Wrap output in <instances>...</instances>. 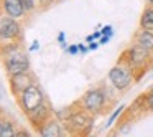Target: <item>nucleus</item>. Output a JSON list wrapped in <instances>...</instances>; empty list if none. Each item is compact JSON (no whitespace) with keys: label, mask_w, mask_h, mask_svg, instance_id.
Listing matches in <instances>:
<instances>
[{"label":"nucleus","mask_w":153,"mask_h":137,"mask_svg":"<svg viewBox=\"0 0 153 137\" xmlns=\"http://www.w3.org/2000/svg\"><path fill=\"white\" fill-rule=\"evenodd\" d=\"M51 116H53V111H51L50 103H48V101H45V103L40 104L38 107H35L30 114H27L28 121H30V124L35 127V130H36V132L40 130V127L43 126V124L46 122Z\"/></svg>","instance_id":"obj_9"},{"label":"nucleus","mask_w":153,"mask_h":137,"mask_svg":"<svg viewBox=\"0 0 153 137\" xmlns=\"http://www.w3.org/2000/svg\"><path fill=\"white\" fill-rule=\"evenodd\" d=\"M0 8L7 15H10L13 18H18V20L27 15L22 0H0Z\"/></svg>","instance_id":"obj_11"},{"label":"nucleus","mask_w":153,"mask_h":137,"mask_svg":"<svg viewBox=\"0 0 153 137\" xmlns=\"http://www.w3.org/2000/svg\"><path fill=\"white\" fill-rule=\"evenodd\" d=\"M87 50H89V48H86L84 45H79V51H81V53H86Z\"/></svg>","instance_id":"obj_26"},{"label":"nucleus","mask_w":153,"mask_h":137,"mask_svg":"<svg viewBox=\"0 0 153 137\" xmlns=\"http://www.w3.org/2000/svg\"><path fill=\"white\" fill-rule=\"evenodd\" d=\"M0 58H2V64L8 76L30 70V60L23 48V41L0 46Z\"/></svg>","instance_id":"obj_1"},{"label":"nucleus","mask_w":153,"mask_h":137,"mask_svg":"<svg viewBox=\"0 0 153 137\" xmlns=\"http://www.w3.org/2000/svg\"><path fill=\"white\" fill-rule=\"evenodd\" d=\"M66 51L69 55H76L77 51H79V45H73V46H69V48H66Z\"/></svg>","instance_id":"obj_21"},{"label":"nucleus","mask_w":153,"mask_h":137,"mask_svg":"<svg viewBox=\"0 0 153 137\" xmlns=\"http://www.w3.org/2000/svg\"><path fill=\"white\" fill-rule=\"evenodd\" d=\"M152 68H153V66H152Z\"/></svg>","instance_id":"obj_29"},{"label":"nucleus","mask_w":153,"mask_h":137,"mask_svg":"<svg viewBox=\"0 0 153 137\" xmlns=\"http://www.w3.org/2000/svg\"><path fill=\"white\" fill-rule=\"evenodd\" d=\"M58 41H59V43H63V41H64V33H63V31L58 35Z\"/></svg>","instance_id":"obj_25"},{"label":"nucleus","mask_w":153,"mask_h":137,"mask_svg":"<svg viewBox=\"0 0 153 137\" xmlns=\"http://www.w3.org/2000/svg\"><path fill=\"white\" fill-rule=\"evenodd\" d=\"M109 40H110V37H107V35H102V37H100V41H99V43L104 45V43H107Z\"/></svg>","instance_id":"obj_24"},{"label":"nucleus","mask_w":153,"mask_h":137,"mask_svg":"<svg viewBox=\"0 0 153 137\" xmlns=\"http://www.w3.org/2000/svg\"><path fill=\"white\" fill-rule=\"evenodd\" d=\"M140 28L153 31V5H146L140 15Z\"/></svg>","instance_id":"obj_14"},{"label":"nucleus","mask_w":153,"mask_h":137,"mask_svg":"<svg viewBox=\"0 0 153 137\" xmlns=\"http://www.w3.org/2000/svg\"><path fill=\"white\" fill-rule=\"evenodd\" d=\"M81 107V101H77V103H74V104H71V106H68V107H63V109H58L56 112H54V116L58 117V119L61 121V122H66L68 119H69L71 116H73L74 112H76L77 109Z\"/></svg>","instance_id":"obj_15"},{"label":"nucleus","mask_w":153,"mask_h":137,"mask_svg":"<svg viewBox=\"0 0 153 137\" xmlns=\"http://www.w3.org/2000/svg\"><path fill=\"white\" fill-rule=\"evenodd\" d=\"M109 81L112 83V86L119 91L128 89L130 84L135 81L133 70L130 68V64L127 63L123 58H119V61H117L112 66V70L109 71Z\"/></svg>","instance_id":"obj_4"},{"label":"nucleus","mask_w":153,"mask_h":137,"mask_svg":"<svg viewBox=\"0 0 153 137\" xmlns=\"http://www.w3.org/2000/svg\"><path fill=\"white\" fill-rule=\"evenodd\" d=\"M92 122H94V117L91 112H87L82 106L69 117L64 124V129L66 132L73 134V136H86L89 134L91 127H92Z\"/></svg>","instance_id":"obj_5"},{"label":"nucleus","mask_w":153,"mask_h":137,"mask_svg":"<svg viewBox=\"0 0 153 137\" xmlns=\"http://www.w3.org/2000/svg\"><path fill=\"white\" fill-rule=\"evenodd\" d=\"M120 58L127 61L130 64V68L133 70V74H135V81H138L143 74L146 73V70L150 68V63L153 60V55L150 51H146L145 48H142L140 45L133 43L132 46H128Z\"/></svg>","instance_id":"obj_2"},{"label":"nucleus","mask_w":153,"mask_h":137,"mask_svg":"<svg viewBox=\"0 0 153 137\" xmlns=\"http://www.w3.org/2000/svg\"><path fill=\"white\" fill-rule=\"evenodd\" d=\"M61 124H63V122H61L56 116H54V117L51 116L50 119H48L46 122L40 127L38 134H40V136H43V137H59V136H63V134H64Z\"/></svg>","instance_id":"obj_10"},{"label":"nucleus","mask_w":153,"mask_h":137,"mask_svg":"<svg viewBox=\"0 0 153 137\" xmlns=\"http://www.w3.org/2000/svg\"><path fill=\"white\" fill-rule=\"evenodd\" d=\"M145 103H146V107H148V111H153V88L145 94Z\"/></svg>","instance_id":"obj_19"},{"label":"nucleus","mask_w":153,"mask_h":137,"mask_svg":"<svg viewBox=\"0 0 153 137\" xmlns=\"http://www.w3.org/2000/svg\"><path fill=\"white\" fill-rule=\"evenodd\" d=\"M148 2H150V4H152V5H153V0H148Z\"/></svg>","instance_id":"obj_28"},{"label":"nucleus","mask_w":153,"mask_h":137,"mask_svg":"<svg viewBox=\"0 0 153 137\" xmlns=\"http://www.w3.org/2000/svg\"><path fill=\"white\" fill-rule=\"evenodd\" d=\"M23 2V7H25V12L27 15H33L36 12H40V4L38 0H22Z\"/></svg>","instance_id":"obj_16"},{"label":"nucleus","mask_w":153,"mask_h":137,"mask_svg":"<svg viewBox=\"0 0 153 137\" xmlns=\"http://www.w3.org/2000/svg\"><path fill=\"white\" fill-rule=\"evenodd\" d=\"M36 48H38V43H36V41H33V46H31L30 50H36Z\"/></svg>","instance_id":"obj_27"},{"label":"nucleus","mask_w":153,"mask_h":137,"mask_svg":"<svg viewBox=\"0 0 153 137\" xmlns=\"http://www.w3.org/2000/svg\"><path fill=\"white\" fill-rule=\"evenodd\" d=\"M38 4H40V12H43L48 10L51 5H54V0H38Z\"/></svg>","instance_id":"obj_20"},{"label":"nucleus","mask_w":153,"mask_h":137,"mask_svg":"<svg viewBox=\"0 0 153 137\" xmlns=\"http://www.w3.org/2000/svg\"><path fill=\"white\" fill-rule=\"evenodd\" d=\"M10 136H13V137L17 136L15 121L0 109V137H10Z\"/></svg>","instance_id":"obj_12"},{"label":"nucleus","mask_w":153,"mask_h":137,"mask_svg":"<svg viewBox=\"0 0 153 137\" xmlns=\"http://www.w3.org/2000/svg\"><path fill=\"white\" fill-rule=\"evenodd\" d=\"M100 31H102V35H107V37H112V27H110V25H107V27H104Z\"/></svg>","instance_id":"obj_22"},{"label":"nucleus","mask_w":153,"mask_h":137,"mask_svg":"<svg viewBox=\"0 0 153 137\" xmlns=\"http://www.w3.org/2000/svg\"><path fill=\"white\" fill-rule=\"evenodd\" d=\"M45 101H46V97H45L43 91L40 89V86H38L36 83L31 84L28 89H25L20 96H17V103H18V106H20V109L23 111L25 116L30 114L31 111H33L35 107H38L40 104H43Z\"/></svg>","instance_id":"obj_6"},{"label":"nucleus","mask_w":153,"mask_h":137,"mask_svg":"<svg viewBox=\"0 0 153 137\" xmlns=\"http://www.w3.org/2000/svg\"><path fill=\"white\" fill-rule=\"evenodd\" d=\"M23 41V28L18 18L7 15L0 8V46Z\"/></svg>","instance_id":"obj_3"},{"label":"nucleus","mask_w":153,"mask_h":137,"mask_svg":"<svg viewBox=\"0 0 153 137\" xmlns=\"http://www.w3.org/2000/svg\"><path fill=\"white\" fill-rule=\"evenodd\" d=\"M35 83H36L35 74L30 73V70L22 71V73H17V74H10V76H8L10 91H12V94H13L15 97L20 96L25 89H28V88H30L31 84H35Z\"/></svg>","instance_id":"obj_8"},{"label":"nucleus","mask_w":153,"mask_h":137,"mask_svg":"<svg viewBox=\"0 0 153 137\" xmlns=\"http://www.w3.org/2000/svg\"><path fill=\"white\" fill-rule=\"evenodd\" d=\"M123 111H125V106H119V107H117V109L112 112V116L109 117V121H107V127H109V126H112V124H114V121H115L117 117H119L120 114L123 112Z\"/></svg>","instance_id":"obj_17"},{"label":"nucleus","mask_w":153,"mask_h":137,"mask_svg":"<svg viewBox=\"0 0 153 137\" xmlns=\"http://www.w3.org/2000/svg\"><path fill=\"white\" fill-rule=\"evenodd\" d=\"M133 43L140 45L142 48H145L146 51H150L153 55V31L140 28L135 33V37H133Z\"/></svg>","instance_id":"obj_13"},{"label":"nucleus","mask_w":153,"mask_h":137,"mask_svg":"<svg viewBox=\"0 0 153 137\" xmlns=\"http://www.w3.org/2000/svg\"><path fill=\"white\" fill-rule=\"evenodd\" d=\"M81 106L91 112L92 116L96 114H100L107 106V94L102 88H94V89H89L82 97H81Z\"/></svg>","instance_id":"obj_7"},{"label":"nucleus","mask_w":153,"mask_h":137,"mask_svg":"<svg viewBox=\"0 0 153 137\" xmlns=\"http://www.w3.org/2000/svg\"><path fill=\"white\" fill-rule=\"evenodd\" d=\"M99 45H100V43H97V41H91L87 48H89V50H97V46H99Z\"/></svg>","instance_id":"obj_23"},{"label":"nucleus","mask_w":153,"mask_h":137,"mask_svg":"<svg viewBox=\"0 0 153 137\" xmlns=\"http://www.w3.org/2000/svg\"><path fill=\"white\" fill-rule=\"evenodd\" d=\"M130 130H132V122H130V121L120 122L119 127H117V132H119V134H128Z\"/></svg>","instance_id":"obj_18"}]
</instances>
